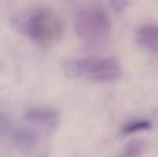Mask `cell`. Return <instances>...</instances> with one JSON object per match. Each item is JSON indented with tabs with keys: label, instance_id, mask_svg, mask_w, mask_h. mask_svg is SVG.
Returning a JSON list of instances; mask_svg holds the SVG:
<instances>
[{
	"label": "cell",
	"instance_id": "6da1fadb",
	"mask_svg": "<svg viewBox=\"0 0 158 157\" xmlns=\"http://www.w3.org/2000/svg\"><path fill=\"white\" fill-rule=\"evenodd\" d=\"M64 70L69 78H86L96 82H114L122 76V67L114 57L73 59L66 63Z\"/></svg>",
	"mask_w": 158,
	"mask_h": 157
},
{
	"label": "cell",
	"instance_id": "7a4b0ae2",
	"mask_svg": "<svg viewBox=\"0 0 158 157\" xmlns=\"http://www.w3.org/2000/svg\"><path fill=\"white\" fill-rule=\"evenodd\" d=\"M24 31L40 44L57 41L64 32V22L54 10L45 6L33 9L23 23Z\"/></svg>",
	"mask_w": 158,
	"mask_h": 157
},
{
	"label": "cell",
	"instance_id": "3957f363",
	"mask_svg": "<svg viewBox=\"0 0 158 157\" xmlns=\"http://www.w3.org/2000/svg\"><path fill=\"white\" fill-rule=\"evenodd\" d=\"M111 19L106 10L99 6L82 9L74 19L75 34L86 44L103 42L111 32Z\"/></svg>",
	"mask_w": 158,
	"mask_h": 157
},
{
	"label": "cell",
	"instance_id": "277c9868",
	"mask_svg": "<svg viewBox=\"0 0 158 157\" xmlns=\"http://www.w3.org/2000/svg\"><path fill=\"white\" fill-rule=\"evenodd\" d=\"M135 41L141 48L152 53H158V25L146 24L135 34Z\"/></svg>",
	"mask_w": 158,
	"mask_h": 157
},
{
	"label": "cell",
	"instance_id": "5b68a950",
	"mask_svg": "<svg viewBox=\"0 0 158 157\" xmlns=\"http://www.w3.org/2000/svg\"><path fill=\"white\" fill-rule=\"evenodd\" d=\"M26 118L41 127L53 128L58 122V114L48 108H32L26 112Z\"/></svg>",
	"mask_w": 158,
	"mask_h": 157
},
{
	"label": "cell",
	"instance_id": "8992f818",
	"mask_svg": "<svg viewBox=\"0 0 158 157\" xmlns=\"http://www.w3.org/2000/svg\"><path fill=\"white\" fill-rule=\"evenodd\" d=\"M146 147L145 141L142 139H133L125 145L117 157H141Z\"/></svg>",
	"mask_w": 158,
	"mask_h": 157
},
{
	"label": "cell",
	"instance_id": "52a82bcc",
	"mask_svg": "<svg viewBox=\"0 0 158 157\" xmlns=\"http://www.w3.org/2000/svg\"><path fill=\"white\" fill-rule=\"evenodd\" d=\"M151 128V123L144 119H140V121H133L128 123L123 127V132L125 134H135L138 131H142V130H148Z\"/></svg>",
	"mask_w": 158,
	"mask_h": 157
}]
</instances>
